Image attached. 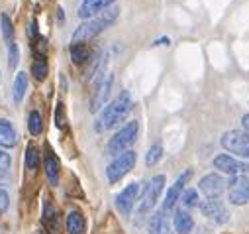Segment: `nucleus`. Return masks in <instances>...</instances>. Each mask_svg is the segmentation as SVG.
Segmentation results:
<instances>
[{"instance_id":"1","label":"nucleus","mask_w":249,"mask_h":234,"mask_svg":"<svg viewBox=\"0 0 249 234\" xmlns=\"http://www.w3.org/2000/svg\"><path fill=\"white\" fill-rule=\"evenodd\" d=\"M132 108H134V98H132L130 91H122L110 104H106L100 110L98 118L94 122V130L96 132H104V130L114 128L116 124H120L132 112Z\"/></svg>"},{"instance_id":"2","label":"nucleus","mask_w":249,"mask_h":234,"mask_svg":"<svg viewBox=\"0 0 249 234\" xmlns=\"http://www.w3.org/2000/svg\"><path fill=\"white\" fill-rule=\"evenodd\" d=\"M118 14H120V8H118V6H110V8L102 10L98 16L87 20L85 24H81V26L75 30V34H73V38H71V43H73V45H85L87 41L94 39L98 34H102L108 26H112V24L116 22Z\"/></svg>"},{"instance_id":"3","label":"nucleus","mask_w":249,"mask_h":234,"mask_svg":"<svg viewBox=\"0 0 249 234\" xmlns=\"http://www.w3.org/2000/svg\"><path fill=\"white\" fill-rule=\"evenodd\" d=\"M138 134H140V122H138V120L128 122L124 128H120V132H116V134L110 138V142H108V146H106V154H108V156H120V154H124V152H128V150L136 144Z\"/></svg>"},{"instance_id":"4","label":"nucleus","mask_w":249,"mask_h":234,"mask_svg":"<svg viewBox=\"0 0 249 234\" xmlns=\"http://www.w3.org/2000/svg\"><path fill=\"white\" fill-rule=\"evenodd\" d=\"M136 161H138V154H136L134 150H128V152L116 156V159H114V161L108 165V169H106L108 181H110V183H118L122 177H126V175L134 169Z\"/></svg>"},{"instance_id":"5","label":"nucleus","mask_w":249,"mask_h":234,"mask_svg":"<svg viewBox=\"0 0 249 234\" xmlns=\"http://www.w3.org/2000/svg\"><path fill=\"white\" fill-rule=\"evenodd\" d=\"M222 146L231 152L237 154L243 159H249V132L245 130H230L222 136Z\"/></svg>"},{"instance_id":"6","label":"nucleus","mask_w":249,"mask_h":234,"mask_svg":"<svg viewBox=\"0 0 249 234\" xmlns=\"http://www.w3.org/2000/svg\"><path fill=\"white\" fill-rule=\"evenodd\" d=\"M163 187H165V177H163V175H155V177L147 183L145 191H143L142 205H140V214L149 213L157 205V201H159V197L163 193Z\"/></svg>"},{"instance_id":"7","label":"nucleus","mask_w":249,"mask_h":234,"mask_svg":"<svg viewBox=\"0 0 249 234\" xmlns=\"http://www.w3.org/2000/svg\"><path fill=\"white\" fill-rule=\"evenodd\" d=\"M212 165H214L218 171L231 175V177H235V175H245V173H249V163H247V161H239V159H235V157L230 156V154H220V156H216V157L212 159Z\"/></svg>"},{"instance_id":"8","label":"nucleus","mask_w":249,"mask_h":234,"mask_svg":"<svg viewBox=\"0 0 249 234\" xmlns=\"http://www.w3.org/2000/svg\"><path fill=\"white\" fill-rule=\"evenodd\" d=\"M228 197L230 203L235 207H243L249 203V177L247 175H235L230 181L228 187Z\"/></svg>"},{"instance_id":"9","label":"nucleus","mask_w":249,"mask_h":234,"mask_svg":"<svg viewBox=\"0 0 249 234\" xmlns=\"http://www.w3.org/2000/svg\"><path fill=\"white\" fill-rule=\"evenodd\" d=\"M140 191H142V183L134 181V183H130L126 189H124V191L116 197V209H118L124 216H130V214H132V209H134V205H136V201H138V197H140Z\"/></svg>"},{"instance_id":"10","label":"nucleus","mask_w":249,"mask_h":234,"mask_svg":"<svg viewBox=\"0 0 249 234\" xmlns=\"http://www.w3.org/2000/svg\"><path fill=\"white\" fill-rule=\"evenodd\" d=\"M198 189L208 199H218L224 193V189H226V181H224L222 175H218V173H208V175H204V177L200 179Z\"/></svg>"},{"instance_id":"11","label":"nucleus","mask_w":249,"mask_h":234,"mask_svg":"<svg viewBox=\"0 0 249 234\" xmlns=\"http://www.w3.org/2000/svg\"><path fill=\"white\" fill-rule=\"evenodd\" d=\"M200 211L206 218H210L216 224H226L230 220V213L226 211V207L218 201V199H208L200 205Z\"/></svg>"},{"instance_id":"12","label":"nucleus","mask_w":249,"mask_h":234,"mask_svg":"<svg viewBox=\"0 0 249 234\" xmlns=\"http://www.w3.org/2000/svg\"><path fill=\"white\" fill-rule=\"evenodd\" d=\"M193 177V171L191 169H186L182 175H178V179L171 185V189L167 191V195H165V201H163V211H171L175 205H177V201L180 199V195H182V189H184V185H186V181H189Z\"/></svg>"},{"instance_id":"13","label":"nucleus","mask_w":249,"mask_h":234,"mask_svg":"<svg viewBox=\"0 0 249 234\" xmlns=\"http://www.w3.org/2000/svg\"><path fill=\"white\" fill-rule=\"evenodd\" d=\"M112 83H114V75H106V77L100 79L98 89H96V93L92 97V102H90V110L92 112H98V110H102L106 106V100H108L110 91H112Z\"/></svg>"},{"instance_id":"14","label":"nucleus","mask_w":249,"mask_h":234,"mask_svg":"<svg viewBox=\"0 0 249 234\" xmlns=\"http://www.w3.org/2000/svg\"><path fill=\"white\" fill-rule=\"evenodd\" d=\"M116 0H83L79 6V18L83 20H90L94 16H98L102 10L110 8Z\"/></svg>"},{"instance_id":"15","label":"nucleus","mask_w":249,"mask_h":234,"mask_svg":"<svg viewBox=\"0 0 249 234\" xmlns=\"http://www.w3.org/2000/svg\"><path fill=\"white\" fill-rule=\"evenodd\" d=\"M169 211H155L147 222V230L149 234H173V228H171V220H169Z\"/></svg>"},{"instance_id":"16","label":"nucleus","mask_w":249,"mask_h":234,"mask_svg":"<svg viewBox=\"0 0 249 234\" xmlns=\"http://www.w3.org/2000/svg\"><path fill=\"white\" fill-rule=\"evenodd\" d=\"M18 144V134L10 120L0 118V148H14Z\"/></svg>"},{"instance_id":"17","label":"nucleus","mask_w":249,"mask_h":234,"mask_svg":"<svg viewBox=\"0 0 249 234\" xmlns=\"http://www.w3.org/2000/svg\"><path fill=\"white\" fill-rule=\"evenodd\" d=\"M173 226H175L177 234H191L193 228H195V220L184 209H178L173 216Z\"/></svg>"},{"instance_id":"18","label":"nucleus","mask_w":249,"mask_h":234,"mask_svg":"<svg viewBox=\"0 0 249 234\" xmlns=\"http://www.w3.org/2000/svg\"><path fill=\"white\" fill-rule=\"evenodd\" d=\"M43 167H45V177H47V181H49V185H57L59 183V159H57V156L47 148V154H45V163H43Z\"/></svg>"},{"instance_id":"19","label":"nucleus","mask_w":249,"mask_h":234,"mask_svg":"<svg viewBox=\"0 0 249 234\" xmlns=\"http://www.w3.org/2000/svg\"><path fill=\"white\" fill-rule=\"evenodd\" d=\"M43 226L51 234H59V211L53 207L51 201H45L43 205Z\"/></svg>"},{"instance_id":"20","label":"nucleus","mask_w":249,"mask_h":234,"mask_svg":"<svg viewBox=\"0 0 249 234\" xmlns=\"http://www.w3.org/2000/svg\"><path fill=\"white\" fill-rule=\"evenodd\" d=\"M65 226H67L69 234H83L85 232V216H83V213L81 211H71L67 214Z\"/></svg>"},{"instance_id":"21","label":"nucleus","mask_w":249,"mask_h":234,"mask_svg":"<svg viewBox=\"0 0 249 234\" xmlns=\"http://www.w3.org/2000/svg\"><path fill=\"white\" fill-rule=\"evenodd\" d=\"M28 91V75L24 71H20L14 79V87H12V95H14V102H22L24 95Z\"/></svg>"},{"instance_id":"22","label":"nucleus","mask_w":249,"mask_h":234,"mask_svg":"<svg viewBox=\"0 0 249 234\" xmlns=\"http://www.w3.org/2000/svg\"><path fill=\"white\" fill-rule=\"evenodd\" d=\"M28 130L32 136H39L43 132V120H41V114L37 110H32L28 116Z\"/></svg>"},{"instance_id":"23","label":"nucleus","mask_w":249,"mask_h":234,"mask_svg":"<svg viewBox=\"0 0 249 234\" xmlns=\"http://www.w3.org/2000/svg\"><path fill=\"white\" fill-rule=\"evenodd\" d=\"M71 59L75 65H83L90 59V51L87 45H71Z\"/></svg>"},{"instance_id":"24","label":"nucleus","mask_w":249,"mask_h":234,"mask_svg":"<svg viewBox=\"0 0 249 234\" xmlns=\"http://www.w3.org/2000/svg\"><path fill=\"white\" fill-rule=\"evenodd\" d=\"M47 71H49V67H47L45 57H43V55L36 57V61L32 63V75H34L37 81H43V79L47 77Z\"/></svg>"},{"instance_id":"25","label":"nucleus","mask_w":249,"mask_h":234,"mask_svg":"<svg viewBox=\"0 0 249 234\" xmlns=\"http://www.w3.org/2000/svg\"><path fill=\"white\" fill-rule=\"evenodd\" d=\"M37 165H39V150H37L34 144H30V146L26 148V167H28L30 171H36Z\"/></svg>"},{"instance_id":"26","label":"nucleus","mask_w":249,"mask_h":234,"mask_svg":"<svg viewBox=\"0 0 249 234\" xmlns=\"http://www.w3.org/2000/svg\"><path fill=\"white\" fill-rule=\"evenodd\" d=\"M0 30H2V38L10 45L12 38H14V26H12V20L8 18V14H0Z\"/></svg>"},{"instance_id":"27","label":"nucleus","mask_w":249,"mask_h":234,"mask_svg":"<svg viewBox=\"0 0 249 234\" xmlns=\"http://www.w3.org/2000/svg\"><path fill=\"white\" fill-rule=\"evenodd\" d=\"M180 203H182V207L184 209H191V207H198V191L196 189H186V191H182V195H180V199H178Z\"/></svg>"},{"instance_id":"28","label":"nucleus","mask_w":249,"mask_h":234,"mask_svg":"<svg viewBox=\"0 0 249 234\" xmlns=\"http://www.w3.org/2000/svg\"><path fill=\"white\" fill-rule=\"evenodd\" d=\"M161 157H163V148H161V144H155L145 154V165H155Z\"/></svg>"},{"instance_id":"29","label":"nucleus","mask_w":249,"mask_h":234,"mask_svg":"<svg viewBox=\"0 0 249 234\" xmlns=\"http://www.w3.org/2000/svg\"><path fill=\"white\" fill-rule=\"evenodd\" d=\"M18 61H20V49H18V45L12 41V43L8 45V67H10V69H16Z\"/></svg>"},{"instance_id":"30","label":"nucleus","mask_w":249,"mask_h":234,"mask_svg":"<svg viewBox=\"0 0 249 234\" xmlns=\"http://www.w3.org/2000/svg\"><path fill=\"white\" fill-rule=\"evenodd\" d=\"M55 124L59 126V128H63L65 126V110H63V104H57V108H55Z\"/></svg>"},{"instance_id":"31","label":"nucleus","mask_w":249,"mask_h":234,"mask_svg":"<svg viewBox=\"0 0 249 234\" xmlns=\"http://www.w3.org/2000/svg\"><path fill=\"white\" fill-rule=\"evenodd\" d=\"M10 163H12L10 154H6L4 150H0V169H8V167H10Z\"/></svg>"},{"instance_id":"32","label":"nucleus","mask_w":249,"mask_h":234,"mask_svg":"<svg viewBox=\"0 0 249 234\" xmlns=\"http://www.w3.org/2000/svg\"><path fill=\"white\" fill-rule=\"evenodd\" d=\"M8 205H10V197H8V193H6L4 189H0V213H4V211L8 209Z\"/></svg>"},{"instance_id":"33","label":"nucleus","mask_w":249,"mask_h":234,"mask_svg":"<svg viewBox=\"0 0 249 234\" xmlns=\"http://www.w3.org/2000/svg\"><path fill=\"white\" fill-rule=\"evenodd\" d=\"M28 34H30V38H32V39H36V38H37V22H36V20H32V22H30V26H28Z\"/></svg>"},{"instance_id":"34","label":"nucleus","mask_w":249,"mask_h":234,"mask_svg":"<svg viewBox=\"0 0 249 234\" xmlns=\"http://www.w3.org/2000/svg\"><path fill=\"white\" fill-rule=\"evenodd\" d=\"M10 181V173L6 169H0V183H8Z\"/></svg>"},{"instance_id":"35","label":"nucleus","mask_w":249,"mask_h":234,"mask_svg":"<svg viewBox=\"0 0 249 234\" xmlns=\"http://www.w3.org/2000/svg\"><path fill=\"white\" fill-rule=\"evenodd\" d=\"M241 124H243L245 132H249V114H245V116H243V118H241Z\"/></svg>"},{"instance_id":"36","label":"nucleus","mask_w":249,"mask_h":234,"mask_svg":"<svg viewBox=\"0 0 249 234\" xmlns=\"http://www.w3.org/2000/svg\"><path fill=\"white\" fill-rule=\"evenodd\" d=\"M169 43H171V39H169V38H161V39H157L153 45H169Z\"/></svg>"}]
</instances>
